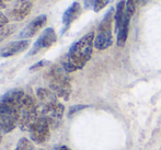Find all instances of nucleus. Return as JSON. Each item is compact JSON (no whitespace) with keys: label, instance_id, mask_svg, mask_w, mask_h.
<instances>
[{"label":"nucleus","instance_id":"4","mask_svg":"<svg viewBox=\"0 0 161 150\" xmlns=\"http://www.w3.org/2000/svg\"><path fill=\"white\" fill-rule=\"evenodd\" d=\"M114 9L110 8L97 26V34L94 37V47L99 51H104L113 44L112 23L114 20Z\"/></svg>","mask_w":161,"mask_h":150},{"label":"nucleus","instance_id":"14","mask_svg":"<svg viewBox=\"0 0 161 150\" xmlns=\"http://www.w3.org/2000/svg\"><path fill=\"white\" fill-rule=\"evenodd\" d=\"M126 15H127V12H126V2L124 0L119 1L116 6V11L114 13V24H115V31H119V28L122 26L123 22L125 21Z\"/></svg>","mask_w":161,"mask_h":150},{"label":"nucleus","instance_id":"22","mask_svg":"<svg viewBox=\"0 0 161 150\" xmlns=\"http://www.w3.org/2000/svg\"><path fill=\"white\" fill-rule=\"evenodd\" d=\"M8 22H9V18L7 15H4L2 12H0V29L8 25Z\"/></svg>","mask_w":161,"mask_h":150},{"label":"nucleus","instance_id":"18","mask_svg":"<svg viewBox=\"0 0 161 150\" xmlns=\"http://www.w3.org/2000/svg\"><path fill=\"white\" fill-rule=\"evenodd\" d=\"M15 29H17L15 25H7L4 28L0 29V42L6 37H8L9 35H11L15 31Z\"/></svg>","mask_w":161,"mask_h":150},{"label":"nucleus","instance_id":"13","mask_svg":"<svg viewBox=\"0 0 161 150\" xmlns=\"http://www.w3.org/2000/svg\"><path fill=\"white\" fill-rule=\"evenodd\" d=\"M36 95H37V99L41 101L42 105H49V104L58 102L57 95H56L51 89L38 88V89L36 90Z\"/></svg>","mask_w":161,"mask_h":150},{"label":"nucleus","instance_id":"8","mask_svg":"<svg viewBox=\"0 0 161 150\" xmlns=\"http://www.w3.org/2000/svg\"><path fill=\"white\" fill-rule=\"evenodd\" d=\"M57 41V34L53 28H47L42 32L38 38L33 44L32 48L30 49L28 56H34L37 53H40L43 49H47L52 47Z\"/></svg>","mask_w":161,"mask_h":150},{"label":"nucleus","instance_id":"19","mask_svg":"<svg viewBox=\"0 0 161 150\" xmlns=\"http://www.w3.org/2000/svg\"><path fill=\"white\" fill-rule=\"evenodd\" d=\"M113 0H94V7H93V10L96 12H100L102 9L105 8L108 4H110Z\"/></svg>","mask_w":161,"mask_h":150},{"label":"nucleus","instance_id":"27","mask_svg":"<svg viewBox=\"0 0 161 150\" xmlns=\"http://www.w3.org/2000/svg\"><path fill=\"white\" fill-rule=\"evenodd\" d=\"M0 1H6V0H0Z\"/></svg>","mask_w":161,"mask_h":150},{"label":"nucleus","instance_id":"7","mask_svg":"<svg viewBox=\"0 0 161 150\" xmlns=\"http://www.w3.org/2000/svg\"><path fill=\"white\" fill-rule=\"evenodd\" d=\"M26 93L21 89H11L0 97V108L18 112Z\"/></svg>","mask_w":161,"mask_h":150},{"label":"nucleus","instance_id":"1","mask_svg":"<svg viewBox=\"0 0 161 150\" xmlns=\"http://www.w3.org/2000/svg\"><path fill=\"white\" fill-rule=\"evenodd\" d=\"M94 32H89L70 46L62 59V67L68 74L82 69L90 60L94 47Z\"/></svg>","mask_w":161,"mask_h":150},{"label":"nucleus","instance_id":"15","mask_svg":"<svg viewBox=\"0 0 161 150\" xmlns=\"http://www.w3.org/2000/svg\"><path fill=\"white\" fill-rule=\"evenodd\" d=\"M131 17H129L127 14L126 15L125 21L123 22L122 26L119 28V30L117 31V38H116V44L119 47L125 46L126 42H127L128 33H129V22H130Z\"/></svg>","mask_w":161,"mask_h":150},{"label":"nucleus","instance_id":"23","mask_svg":"<svg viewBox=\"0 0 161 150\" xmlns=\"http://www.w3.org/2000/svg\"><path fill=\"white\" fill-rule=\"evenodd\" d=\"M85 7L87 9H89V8L93 9V7H94V0H85Z\"/></svg>","mask_w":161,"mask_h":150},{"label":"nucleus","instance_id":"28","mask_svg":"<svg viewBox=\"0 0 161 150\" xmlns=\"http://www.w3.org/2000/svg\"><path fill=\"white\" fill-rule=\"evenodd\" d=\"M41 150H42V149H41Z\"/></svg>","mask_w":161,"mask_h":150},{"label":"nucleus","instance_id":"26","mask_svg":"<svg viewBox=\"0 0 161 150\" xmlns=\"http://www.w3.org/2000/svg\"><path fill=\"white\" fill-rule=\"evenodd\" d=\"M1 140H2V134L0 133V144H1Z\"/></svg>","mask_w":161,"mask_h":150},{"label":"nucleus","instance_id":"3","mask_svg":"<svg viewBox=\"0 0 161 150\" xmlns=\"http://www.w3.org/2000/svg\"><path fill=\"white\" fill-rule=\"evenodd\" d=\"M38 116H40V106L31 95L25 94L19 108L18 126L21 131H29Z\"/></svg>","mask_w":161,"mask_h":150},{"label":"nucleus","instance_id":"11","mask_svg":"<svg viewBox=\"0 0 161 150\" xmlns=\"http://www.w3.org/2000/svg\"><path fill=\"white\" fill-rule=\"evenodd\" d=\"M47 22V17L45 14H41L38 17H36L35 19L32 20L25 28L23 29L19 34V37L20 38H30L33 37L43 26L46 24Z\"/></svg>","mask_w":161,"mask_h":150},{"label":"nucleus","instance_id":"20","mask_svg":"<svg viewBox=\"0 0 161 150\" xmlns=\"http://www.w3.org/2000/svg\"><path fill=\"white\" fill-rule=\"evenodd\" d=\"M87 108H89V105H85V104H78V105L70 106L69 111H68V117H72L76 113L80 112V111L85 110Z\"/></svg>","mask_w":161,"mask_h":150},{"label":"nucleus","instance_id":"12","mask_svg":"<svg viewBox=\"0 0 161 150\" xmlns=\"http://www.w3.org/2000/svg\"><path fill=\"white\" fill-rule=\"evenodd\" d=\"M30 44H31V42L29 40L11 42L0 49V56H1V57H11V56L18 55V54L22 53V52H24L25 49H28Z\"/></svg>","mask_w":161,"mask_h":150},{"label":"nucleus","instance_id":"5","mask_svg":"<svg viewBox=\"0 0 161 150\" xmlns=\"http://www.w3.org/2000/svg\"><path fill=\"white\" fill-rule=\"evenodd\" d=\"M64 112L65 106L62 103H59V101L49 104V105L40 106V114L46 119L51 128H56L59 126L63 116H64Z\"/></svg>","mask_w":161,"mask_h":150},{"label":"nucleus","instance_id":"24","mask_svg":"<svg viewBox=\"0 0 161 150\" xmlns=\"http://www.w3.org/2000/svg\"><path fill=\"white\" fill-rule=\"evenodd\" d=\"M54 150H71V149L67 146H57L54 148Z\"/></svg>","mask_w":161,"mask_h":150},{"label":"nucleus","instance_id":"9","mask_svg":"<svg viewBox=\"0 0 161 150\" xmlns=\"http://www.w3.org/2000/svg\"><path fill=\"white\" fill-rule=\"evenodd\" d=\"M32 2L30 0H15L8 10V18L13 21H22L30 14L32 10Z\"/></svg>","mask_w":161,"mask_h":150},{"label":"nucleus","instance_id":"16","mask_svg":"<svg viewBox=\"0 0 161 150\" xmlns=\"http://www.w3.org/2000/svg\"><path fill=\"white\" fill-rule=\"evenodd\" d=\"M14 150H35V147H34L32 140L23 137L18 142Z\"/></svg>","mask_w":161,"mask_h":150},{"label":"nucleus","instance_id":"6","mask_svg":"<svg viewBox=\"0 0 161 150\" xmlns=\"http://www.w3.org/2000/svg\"><path fill=\"white\" fill-rule=\"evenodd\" d=\"M30 139L35 144H45L51 137V126L45 117L40 114L29 131Z\"/></svg>","mask_w":161,"mask_h":150},{"label":"nucleus","instance_id":"2","mask_svg":"<svg viewBox=\"0 0 161 150\" xmlns=\"http://www.w3.org/2000/svg\"><path fill=\"white\" fill-rule=\"evenodd\" d=\"M45 78L48 82L49 89L57 95V97L64 99L65 101L69 100L70 94L72 92L71 82H70L68 72L62 66H53L47 71Z\"/></svg>","mask_w":161,"mask_h":150},{"label":"nucleus","instance_id":"17","mask_svg":"<svg viewBox=\"0 0 161 150\" xmlns=\"http://www.w3.org/2000/svg\"><path fill=\"white\" fill-rule=\"evenodd\" d=\"M142 0H126V12L129 17H133L136 11V7Z\"/></svg>","mask_w":161,"mask_h":150},{"label":"nucleus","instance_id":"25","mask_svg":"<svg viewBox=\"0 0 161 150\" xmlns=\"http://www.w3.org/2000/svg\"><path fill=\"white\" fill-rule=\"evenodd\" d=\"M6 8V3H4V1H0V10L1 9H4Z\"/></svg>","mask_w":161,"mask_h":150},{"label":"nucleus","instance_id":"21","mask_svg":"<svg viewBox=\"0 0 161 150\" xmlns=\"http://www.w3.org/2000/svg\"><path fill=\"white\" fill-rule=\"evenodd\" d=\"M48 64H49L48 60H45V59L40 60V61H37L36 64H34L33 66H31V67H30V71H37V70L42 69V68L45 67L46 65H48Z\"/></svg>","mask_w":161,"mask_h":150},{"label":"nucleus","instance_id":"10","mask_svg":"<svg viewBox=\"0 0 161 150\" xmlns=\"http://www.w3.org/2000/svg\"><path fill=\"white\" fill-rule=\"evenodd\" d=\"M81 6L79 2H72L64 12L63 14V30L62 34H64L68 29L70 28V25L72 24V22H75L81 14Z\"/></svg>","mask_w":161,"mask_h":150}]
</instances>
